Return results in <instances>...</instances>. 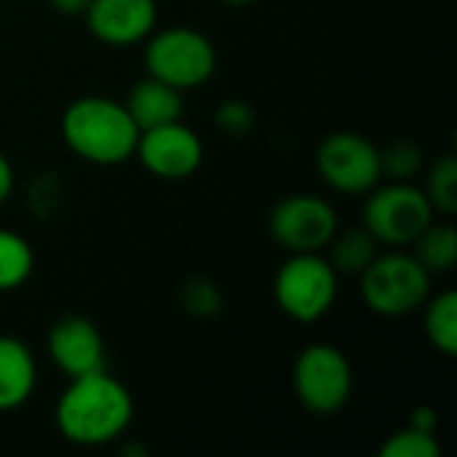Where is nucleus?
<instances>
[{"label":"nucleus","mask_w":457,"mask_h":457,"mask_svg":"<svg viewBox=\"0 0 457 457\" xmlns=\"http://www.w3.org/2000/svg\"><path fill=\"white\" fill-rule=\"evenodd\" d=\"M56 428L75 447H107L134 420L129 388L107 370L72 378L56 402Z\"/></svg>","instance_id":"nucleus-1"},{"label":"nucleus","mask_w":457,"mask_h":457,"mask_svg":"<svg viewBox=\"0 0 457 457\" xmlns=\"http://www.w3.org/2000/svg\"><path fill=\"white\" fill-rule=\"evenodd\" d=\"M64 145L94 166H118L134 158L139 129L123 102L110 96H80L62 112Z\"/></svg>","instance_id":"nucleus-2"},{"label":"nucleus","mask_w":457,"mask_h":457,"mask_svg":"<svg viewBox=\"0 0 457 457\" xmlns=\"http://www.w3.org/2000/svg\"><path fill=\"white\" fill-rule=\"evenodd\" d=\"M359 278L364 305L386 319L415 313L431 295V273L402 249L378 254Z\"/></svg>","instance_id":"nucleus-3"},{"label":"nucleus","mask_w":457,"mask_h":457,"mask_svg":"<svg viewBox=\"0 0 457 457\" xmlns=\"http://www.w3.org/2000/svg\"><path fill=\"white\" fill-rule=\"evenodd\" d=\"M340 292V276L321 252L292 254L276 273L273 297L284 316L300 324L324 319Z\"/></svg>","instance_id":"nucleus-4"},{"label":"nucleus","mask_w":457,"mask_h":457,"mask_svg":"<svg viewBox=\"0 0 457 457\" xmlns=\"http://www.w3.org/2000/svg\"><path fill=\"white\" fill-rule=\"evenodd\" d=\"M145 70L182 94L204 86L217 70V51L212 40L193 27L153 29L145 48Z\"/></svg>","instance_id":"nucleus-5"},{"label":"nucleus","mask_w":457,"mask_h":457,"mask_svg":"<svg viewBox=\"0 0 457 457\" xmlns=\"http://www.w3.org/2000/svg\"><path fill=\"white\" fill-rule=\"evenodd\" d=\"M434 214L423 187H415L412 182H388L370 190L361 217L378 244L407 249L434 222Z\"/></svg>","instance_id":"nucleus-6"},{"label":"nucleus","mask_w":457,"mask_h":457,"mask_svg":"<svg viewBox=\"0 0 457 457\" xmlns=\"http://www.w3.org/2000/svg\"><path fill=\"white\" fill-rule=\"evenodd\" d=\"M292 386L297 402L308 412L329 418L340 412L353 394V367L340 348L329 343H313L297 356Z\"/></svg>","instance_id":"nucleus-7"},{"label":"nucleus","mask_w":457,"mask_h":457,"mask_svg":"<svg viewBox=\"0 0 457 457\" xmlns=\"http://www.w3.org/2000/svg\"><path fill=\"white\" fill-rule=\"evenodd\" d=\"M316 169L321 179L343 195H364L383 179L380 147L356 131L324 137L316 150Z\"/></svg>","instance_id":"nucleus-8"},{"label":"nucleus","mask_w":457,"mask_h":457,"mask_svg":"<svg viewBox=\"0 0 457 457\" xmlns=\"http://www.w3.org/2000/svg\"><path fill=\"white\" fill-rule=\"evenodd\" d=\"M268 230L270 238L289 254L324 252L337 233V212L321 195H287L273 206Z\"/></svg>","instance_id":"nucleus-9"},{"label":"nucleus","mask_w":457,"mask_h":457,"mask_svg":"<svg viewBox=\"0 0 457 457\" xmlns=\"http://www.w3.org/2000/svg\"><path fill=\"white\" fill-rule=\"evenodd\" d=\"M142 166L158 179H187L204 163L201 137L182 120H171L147 131H139L137 153Z\"/></svg>","instance_id":"nucleus-10"},{"label":"nucleus","mask_w":457,"mask_h":457,"mask_svg":"<svg viewBox=\"0 0 457 457\" xmlns=\"http://www.w3.org/2000/svg\"><path fill=\"white\" fill-rule=\"evenodd\" d=\"M46 351H48L54 367L67 380L107 370V353H104L102 332L86 316H64V319H59L48 329Z\"/></svg>","instance_id":"nucleus-11"},{"label":"nucleus","mask_w":457,"mask_h":457,"mask_svg":"<svg viewBox=\"0 0 457 457\" xmlns=\"http://www.w3.org/2000/svg\"><path fill=\"white\" fill-rule=\"evenodd\" d=\"M91 35L107 46H134L150 37L158 21L155 0H91L83 13Z\"/></svg>","instance_id":"nucleus-12"},{"label":"nucleus","mask_w":457,"mask_h":457,"mask_svg":"<svg viewBox=\"0 0 457 457\" xmlns=\"http://www.w3.org/2000/svg\"><path fill=\"white\" fill-rule=\"evenodd\" d=\"M123 104H126V110H129V115L139 131L179 120L182 110H185L182 91L158 80V78H150V75L131 86Z\"/></svg>","instance_id":"nucleus-13"},{"label":"nucleus","mask_w":457,"mask_h":457,"mask_svg":"<svg viewBox=\"0 0 457 457\" xmlns=\"http://www.w3.org/2000/svg\"><path fill=\"white\" fill-rule=\"evenodd\" d=\"M37 386V364L29 348L8 335H0V412L27 404Z\"/></svg>","instance_id":"nucleus-14"},{"label":"nucleus","mask_w":457,"mask_h":457,"mask_svg":"<svg viewBox=\"0 0 457 457\" xmlns=\"http://www.w3.org/2000/svg\"><path fill=\"white\" fill-rule=\"evenodd\" d=\"M412 257L431 273L442 276L457 265V230L447 222H431L412 244Z\"/></svg>","instance_id":"nucleus-15"},{"label":"nucleus","mask_w":457,"mask_h":457,"mask_svg":"<svg viewBox=\"0 0 457 457\" xmlns=\"http://www.w3.org/2000/svg\"><path fill=\"white\" fill-rule=\"evenodd\" d=\"M378 241L367 228L359 230H348L343 236L335 233V238L329 241V265L335 268L337 276H361L364 268L378 257Z\"/></svg>","instance_id":"nucleus-16"},{"label":"nucleus","mask_w":457,"mask_h":457,"mask_svg":"<svg viewBox=\"0 0 457 457\" xmlns=\"http://www.w3.org/2000/svg\"><path fill=\"white\" fill-rule=\"evenodd\" d=\"M423 313V329L428 343L442 351L445 356L457 353V295L442 292L434 300H426Z\"/></svg>","instance_id":"nucleus-17"},{"label":"nucleus","mask_w":457,"mask_h":457,"mask_svg":"<svg viewBox=\"0 0 457 457\" xmlns=\"http://www.w3.org/2000/svg\"><path fill=\"white\" fill-rule=\"evenodd\" d=\"M35 270V252L29 241L13 230L0 228V292L19 289Z\"/></svg>","instance_id":"nucleus-18"},{"label":"nucleus","mask_w":457,"mask_h":457,"mask_svg":"<svg viewBox=\"0 0 457 457\" xmlns=\"http://www.w3.org/2000/svg\"><path fill=\"white\" fill-rule=\"evenodd\" d=\"M423 193L428 195L434 212L445 214V217H453L457 212V161L453 153L442 155L431 171H428V179H426V187Z\"/></svg>","instance_id":"nucleus-19"},{"label":"nucleus","mask_w":457,"mask_h":457,"mask_svg":"<svg viewBox=\"0 0 457 457\" xmlns=\"http://www.w3.org/2000/svg\"><path fill=\"white\" fill-rule=\"evenodd\" d=\"M225 297L220 292V287L209 278H187L179 287V308L193 316V319H214L217 313H222Z\"/></svg>","instance_id":"nucleus-20"},{"label":"nucleus","mask_w":457,"mask_h":457,"mask_svg":"<svg viewBox=\"0 0 457 457\" xmlns=\"http://www.w3.org/2000/svg\"><path fill=\"white\" fill-rule=\"evenodd\" d=\"M380 169L391 182H410L423 169V150L410 139H399L380 150Z\"/></svg>","instance_id":"nucleus-21"},{"label":"nucleus","mask_w":457,"mask_h":457,"mask_svg":"<svg viewBox=\"0 0 457 457\" xmlns=\"http://www.w3.org/2000/svg\"><path fill=\"white\" fill-rule=\"evenodd\" d=\"M380 457H442V447L436 442V434L420 431V428H402L396 434H391L383 447Z\"/></svg>","instance_id":"nucleus-22"},{"label":"nucleus","mask_w":457,"mask_h":457,"mask_svg":"<svg viewBox=\"0 0 457 457\" xmlns=\"http://www.w3.org/2000/svg\"><path fill=\"white\" fill-rule=\"evenodd\" d=\"M254 120H257V115H254L252 104H246L241 99H228L214 112L217 129L230 134V137H246L254 129Z\"/></svg>","instance_id":"nucleus-23"},{"label":"nucleus","mask_w":457,"mask_h":457,"mask_svg":"<svg viewBox=\"0 0 457 457\" xmlns=\"http://www.w3.org/2000/svg\"><path fill=\"white\" fill-rule=\"evenodd\" d=\"M407 426L420 428V431H428V434H436V426H439L436 410H434V407H426V404L415 407V410L410 412V423H407Z\"/></svg>","instance_id":"nucleus-24"},{"label":"nucleus","mask_w":457,"mask_h":457,"mask_svg":"<svg viewBox=\"0 0 457 457\" xmlns=\"http://www.w3.org/2000/svg\"><path fill=\"white\" fill-rule=\"evenodd\" d=\"M13 187H16V174H13V166L11 161L0 153V206L13 195Z\"/></svg>","instance_id":"nucleus-25"},{"label":"nucleus","mask_w":457,"mask_h":457,"mask_svg":"<svg viewBox=\"0 0 457 457\" xmlns=\"http://www.w3.org/2000/svg\"><path fill=\"white\" fill-rule=\"evenodd\" d=\"M51 8H56L64 16H83L91 0H48Z\"/></svg>","instance_id":"nucleus-26"},{"label":"nucleus","mask_w":457,"mask_h":457,"mask_svg":"<svg viewBox=\"0 0 457 457\" xmlns=\"http://www.w3.org/2000/svg\"><path fill=\"white\" fill-rule=\"evenodd\" d=\"M225 3H230V5H244V3H249V0H225Z\"/></svg>","instance_id":"nucleus-27"}]
</instances>
